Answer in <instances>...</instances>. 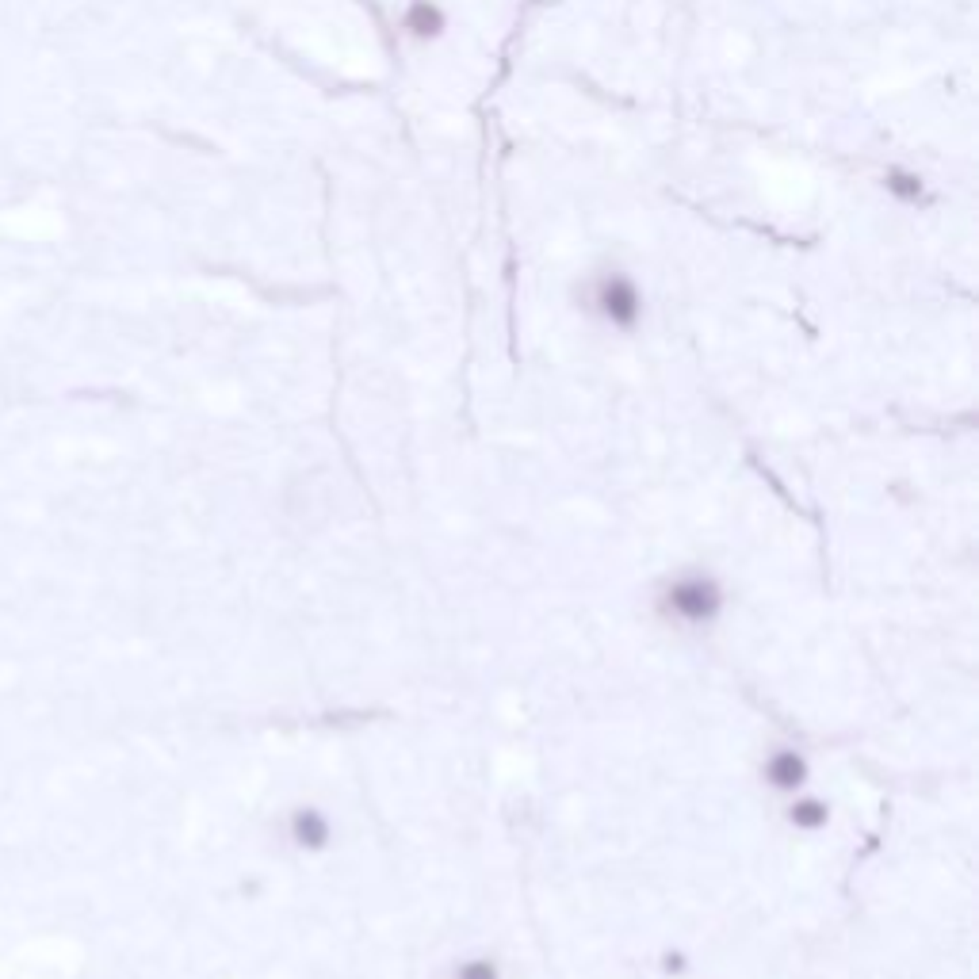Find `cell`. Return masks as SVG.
Wrapping results in <instances>:
<instances>
[{
  "instance_id": "cell-1",
  "label": "cell",
  "mask_w": 979,
  "mask_h": 979,
  "mask_svg": "<svg viewBox=\"0 0 979 979\" xmlns=\"http://www.w3.org/2000/svg\"><path fill=\"white\" fill-rule=\"evenodd\" d=\"M719 605H723L719 586L708 582V578H681L666 593V609L674 612L677 620H685V624H708L719 612Z\"/></svg>"
},
{
  "instance_id": "cell-2",
  "label": "cell",
  "mask_w": 979,
  "mask_h": 979,
  "mask_svg": "<svg viewBox=\"0 0 979 979\" xmlns=\"http://www.w3.org/2000/svg\"><path fill=\"white\" fill-rule=\"evenodd\" d=\"M601 306H605V314H609L616 326H635V318H639V291H635V283L624 280V276H612V280L601 283Z\"/></svg>"
},
{
  "instance_id": "cell-3",
  "label": "cell",
  "mask_w": 979,
  "mask_h": 979,
  "mask_svg": "<svg viewBox=\"0 0 979 979\" xmlns=\"http://www.w3.org/2000/svg\"><path fill=\"white\" fill-rule=\"evenodd\" d=\"M765 777L773 788H800L807 777V762L796 754V750H777L769 765H765Z\"/></svg>"
},
{
  "instance_id": "cell-4",
  "label": "cell",
  "mask_w": 979,
  "mask_h": 979,
  "mask_svg": "<svg viewBox=\"0 0 979 979\" xmlns=\"http://www.w3.org/2000/svg\"><path fill=\"white\" fill-rule=\"evenodd\" d=\"M291 830H295V842L299 846H310V849H322L329 842V823H326V815L322 811H314V807H303L299 815H295V823H291Z\"/></svg>"
},
{
  "instance_id": "cell-5",
  "label": "cell",
  "mask_w": 979,
  "mask_h": 979,
  "mask_svg": "<svg viewBox=\"0 0 979 979\" xmlns=\"http://www.w3.org/2000/svg\"><path fill=\"white\" fill-rule=\"evenodd\" d=\"M792 823H796V827H807V830L823 827V823H827V807L815 804V800L796 804V807H792Z\"/></svg>"
},
{
  "instance_id": "cell-6",
  "label": "cell",
  "mask_w": 979,
  "mask_h": 979,
  "mask_svg": "<svg viewBox=\"0 0 979 979\" xmlns=\"http://www.w3.org/2000/svg\"><path fill=\"white\" fill-rule=\"evenodd\" d=\"M456 979H498V964L494 960H471L459 968Z\"/></svg>"
}]
</instances>
